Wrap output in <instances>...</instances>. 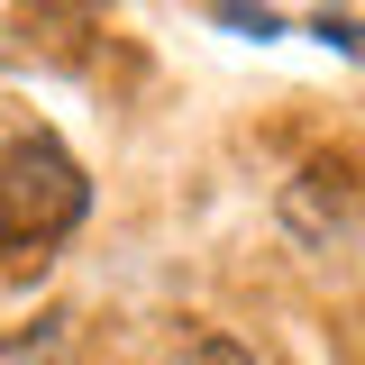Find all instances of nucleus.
<instances>
[{"instance_id": "1", "label": "nucleus", "mask_w": 365, "mask_h": 365, "mask_svg": "<svg viewBox=\"0 0 365 365\" xmlns=\"http://www.w3.org/2000/svg\"><path fill=\"white\" fill-rule=\"evenodd\" d=\"M83 201H91L83 165H73L55 137H19V146L0 155V256H9V265L55 256V247L73 237V220H83Z\"/></svg>"}, {"instance_id": "2", "label": "nucleus", "mask_w": 365, "mask_h": 365, "mask_svg": "<svg viewBox=\"0 0 365 365\" xmlns=\"http://www.w3.org/2000/svg\"><path fill=\"white\" fill-rule=\"evenodd\" d=\"M73 356H83L73 311H37L28 329H0V365H73Z\"/></svg>"}, {"instance_id": "3", "label": "nucleus", "mask_w": 365, "mask_h": 365, "mask_svg": "<svg viewBox=\"0 0 365 365\" xmlns=\"http://www.w3.org/2000/svg\"><path fill=\"white\" fill-rule=\"evenodd\" d=\"M182 365H256V356H247L228 329H192V338H182Z\"/></svg>"}, {"instance_id": "4", "label": "nucleus", "mask_w": 365, "mask_h": 365, "mask_svg": "<svg viewBox=\"0 0 365 365\" xmlns=\"http://www.w3.org/2000/svg\"><path fill=\"white\" fill-rule=\"evenodd\" d=\"M319 37H338V46H356V55H365V19H338V9H319Z\"/></svg>"}]
</instances>
